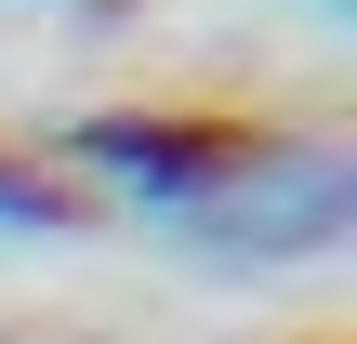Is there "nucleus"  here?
Masks as SVG:
<instances>
[{
	"label": "nucleus",
	"mask_w": 357,
	"mask_h": 344,
	"mask_svg": "<svg viewBox=\"0 0 357 344\" xmlns=\"http://www.w3.org/2000/svg\"><path fill=\"white\" fill-rule=\"evenodd\" d=\"M357 225V159L331 133H252V159L159 239H185L199 265H238V278H278V265H331Z\"/></svg>",
	"instance_id": "1"
},
{
	"label": "nucleus",
	"mask_w": 357,
	"mask_h": 344,
	"mask_svg": "<svg viewBox=\"0 0 357 344\" xmlns=\"http://www.w3.org/2000/svg\"><path fill=\"white\" fill-rule=\"evenodd\" d=\"M238 159H252V119H212V106H93V119H66V172H93L146 225H185Z\"/></svg>",
	"instance_id": "2"
},
{
	"label": "nucleus",
	"mask_w": 357,
	"mask_h": 344,
	"mask_svg": "<svg viewBox=\"0 0 357 344\" xmlns=\"http://www.w3.org/2000/svg\"><path fill=\"white\" fill-rule=\"evenodd\" d=\"M66 225H79V186L0 146V239H66Z\"/></svg>",
	"instance_id": "3"
}]
</instances>
